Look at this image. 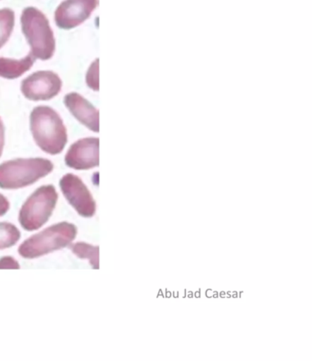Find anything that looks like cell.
Returning a JSON list of instances; mask_svg holds the SVG:
<instances>
[{"mask_svg": "<svg viewBox=\"0 0 312 361\" xmlns=\"http://www.w3.org/2000/svg\"><path fill=\"white\" fill-rule=\"evenodd\" d=\"M63 87L57 73L39 71L21 82L20 90L25 98L33 102L49 101L56 97Z\"/></svg>", "mask_w": 312, "mask_h": 361, "instance_id": "8992f818", "label": "cell"}, {"mask_svg": "<svg viewBox=\"0 0 312 361\" xmlns=\"http://www.w3.org/2000/svg\"><path fill=\"white\" fill-rule=\"evenodd\" d=\"M36 59L32 54L20 60L0 57V77L8 80L20 78L32 69Z\"/></svg>", "mask_w": 312, "mask_h": 361, "instance_id": "8fae6325", "label": "cell"}, {"mask_svg": "<svg viewBox=\"0 0 312 361\" xmlns=\"http://www.w3.org/2000/svg\"><path fill=\"white\" fill-rule=\"evenodd\" d=\"M61 192L80 216L91 218L97 212V203L81 178L73 174L64 175L60 180Z\"/></svg>", "mask_w": 312, "mask_h": 361, "instance_id": "52a82bcc", "label": "cell"}, {"mask_svg": "<svg viewBox=\"0 0 312 361\" xmlns=\"http://www.w3.org/2000/svg\"><path fill=\"white\" fill-rule=\"evenodd\" d=\"M9 209V202L7 197L0 194V217L7 214Z\"/></svg>", "mask_w": 312, "mask_h": 361, "instance_id": "e0dca14e", "label": "cell"}, {"mask_svg": "<svg viewBox=\"0 0 312 361\" xmlns=\"http://www.w3.org/2000/svg\"><path fill=\"white\" fill-rule=\"evenodd\" d=\"M52 171V162L42 157L9 160L0 165V188L23 189L36 183Z\"/></svg>", "mask_w": 312, "mask_h": 361, "instance_id": "3957f363", "label": "cell"}, {"mask_svg": "<svg viewBox=\"0 0 312 361\" xmlns=\"http://www.w3.org/2000/svg\"><path fill=\"white\" fill-rule=\"evenodd\" d=\"M30 131L34 141L43 152L58 155L68 142L67 129L63 119L52 107L34 108L30 116Z\"/></svg>", "mask_w": 312, "mask_h": 361, "instance_id": "6da1fadb", "label": "cell"}, {"mask_svg": "<svg viewBox=\"0 0 312 361\" xmlns=\"http://www.w3.org/2000/svg\"><path fill=\"white\" fill-rule=\"evenodd\" d=\"M5 146V126L2 122V119L0 118V157L2 156L3 149Z\"/></svg>", "mask_w": 312, "mask_h": 361, "instance_id": "ac0fdd59", "label": "cell"}, {"mask_svg": "<svg viewBox=\"0 0 312 361\" xmlns=\"http://www.w3.org/2000/svg\"><path fill=\"white\" fill-rule=\"evenodd\" d=\"M20 239V231L15 225L0 222V250L11 248Z\"/></svg>", "mask_w": 312, "mask_h": 361, "instance_id": "5bb4252c", "label": "cell"}, {"mask_svg": "<svg viewBox=\"0 0 312 361\" xmlns=\"http://www.w3.org/2000/svg\"><path fill=\"white\" fill-rule=\"evenodd\" d=\"M21 30L30 47V54L39 60L54 56L56 43L48 18L40 9L28 7L20 16Z\"/></svg>", "mask_w": 312, "mask_h": 361, "instance_id": "7a4b0ae2", "label": "cell"}, {"mask_svg": "<svg viewBox=\"0 0 312 361\" xmlns=\"http://www.w3.org/2000/svg\"><path fill=\"white\" fill-rule=\"evenodd\" d=\"M76 235V225L61 222L25 240L18 247V254L25 259L42 257L69 246Z\"/></svg>", "mask_w": 312, "mask_h": 361, "instance_id": "277c9868", "label": "cell"}, {"mask_svg": "<svg viewBox=\"0 0 312 361\" xmlns=\"http://www.w3.org/2000/svg\"><path fill=\"white\" fill-rule=\"evenodd\" d=\"M57 202L58 193L52 185L39 188L21 207L18 214L21 226L28 231L40 229L54 214Z\"/></svg>", "mask_w": 312, "mask_h": 361, "instance_id": "5b68a950", "label": "cell"}, {"mask_svg": "<svg viewBox=\"0 0 312 361\" xmlns=\"http://www.w3.org/2000/svg\"><path fill=\"white\" fill-rule=\"evenodd\" d=\"M64 104L77 121L95 133L99 132V112L90 102L77 92L64 97Z\"/></svg>", "mask_w": 312, "mask_h": 361, "instance_id": "30bf717a", "label": "cell"}, {"mask_svg": "<svg viewBox=\"0 0 312 361\" xmlns=\"http://www.w3.org/2000/svg\"><path fill=\"white\" fill-rule=\"evenodd\" d=\"M20 264L14 258L6 256L0 259V269H20Z\"/></svg>", "mask_w": 312, "mask_h": 361, "instance_id": "2e32d148", "label": "cell"}, {"mask_svg": "<svg viewBox=\"0 0 312 361\" xmlns=\"http://www.w3.org/2000/svg\"><path fill=\"white\" fill-rule=\"evenodd\" d=\"M66 164L76 171H88L99 166V140L82 138L70 147L66 155Z\"/></svg>", "mask_w": 312, "mask_h": 361, "instance_id": "9c48e42d", "label": "cell"}, {"mask_svg": "<svg viewBox=\"0 0 312 361\" xmlns=\"http://www.w3.org/2000/svg\"><path fill=\"white\" fill-rule=\"evenodd\" d=\"M86 85L92 90H99V60H95L89 67L88 73H86Z\"/></svg>", "mask_w": 312, "mask_h": 361, "instance_id": "9a60e30c", "label": "cell"}, {"mask_svg": "<svg viewBox=\"0 0 312 361\" xmlns=\"http://www.w3.org/2000/svg\"><path fill=\"white\" fill-rule=\"evenodd\" d=\"M98 0H64L55 11L54 20L61 30H72L88 20Z\"/></svg>", "mask_w": 312, "mask_h": 361, "instance_id": "ba28073f", "label": "cell"}, {"mask_svg": "<svg viewBox=\"0 0 312 361\" xmlns=\"http://www.w3.org/2000/svg\"><path fill=\"white\" fill-rule=\"evenodd\" d=\"M15 26V12L11 8L0 9V49L4 47Z\"/></svg>", "mask_w": 312, "mask_h": 361, "instance_id": "7c38bea8", "label": "cell"}, {"mask_svg": "<svg viewBox=\"0 0 312 361\" xmlns=\"http://www.w3.org/2000/svg\"><path fill=\"white\" fill-rule=\"evenodd\" d=\"M71 251L80 259L88 260L94 269L99 268V247L86 243H77L71 246Z\"/></svg>", "mask_w": 312, "mask_h": 361, "instance_id": "4fadbf2b", "label": "cell"}]
</instances>
